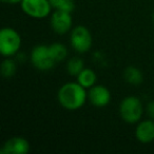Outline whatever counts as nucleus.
<instances>
[{"label": "nucleus", "instance_id": "39448f33", "mask_svg": "<svg viewBox=\"0 0 154 154\" xmlns=\"http://www.w3.org/2000/svg\"><path fill=\"white\" fill-rule=\"evenodd\" d=\"M22 12L34 19H42L51 15L52 5L49 0H22L20 2Z\"/></svg>", "mask_w": 154, "mask_h": 154}, {"label": "nucleus", "instance_id": "dca6fc26", "mask_svg": "<svg viewBox=\"0 0 154 154\" xmlns=\"http://www.w3.org/2000/svg\"><path fill=\"white\" fill-rule=\"evenodd\" d=\"M49 1L52 8L55 10H61L72 13L75 9L74 0H49Z\"/></svg>", "mask_w": 154, "mask_h": 154}, {"label": "nucleus", "instance_id": "6e6552de", "mask_svg": "<svg viewBox=\"0 0 154 154\" xmlns=\"http://www.w3.org/2000/svg\"><path fill=\"white\" fill-rule=\"evenodd\" d=\"M111 92L105 86L95 85L88 91V99L94 107L103 108L107 107L111 101Z\"/></svg>", "mask_w": 154, "mask_h": 154}, {"label": "nucleus", "instance_id": "4468645a", "mask_svg": "<svg viewBox=\"0 0 154 154\" xmlns=\"http://www.w3.org/2000/svg\"><path fill=\"white\" fill-rule=\"evenodd\" d=\"M0 72L5 78L13 77L17 72V64H16L15 60L12 59V57H5V59L1 62Z\"/></svg>", "mask_w": 154, "mask_h": 154}, {"label": "nucleus", "instance_id": "0eeeda50", "mask_svg": "<svg viewBox=\"0 0 154 154\" xmlns=\"http://www.w3.org/2000/svg\"><path fill=\"white\" fill-rule=\"evenodd\" d=\"M50 23H51V28L56 34H66L72 30L73 26L72 13L61 11V10H55L51 14Z\"/></svg>", "mask_w": 154, "mask_h": 154}, {"label": "nucleus", "instance_id": "f8f14e48", "mask_svg": "<svg viewBox=\"0 0 154 154\" xmlns=\"http://www.w3.org/2000/svg\"><path fill=\"white\" fill-rule=\"evenodd\" d=\"M124 78L128 84L133 85V86H138L143 84V72L136 66H128L124 71Z\"/></svg>", "mask_w": 154, "mask_h": 154}, {"label": "nucleus", "instance_id": "f03ea898", "mask_svg": "<svg viewBox=\"0 0 154 154\" xmlns=\"http://www.w3.org/2000/svg\"><path fill=\"white\" fill-rule=\"evenodd\" d=\"M119 115L125 122L130 125L140 122L143 115V106L136 96H127L119 103Z\"/></svg>", "mask_w": 154, "mask_h": 154}, {"label": "nucleus", "instance_id": "20e7f679", "mask_svg": "<svg viewBox=\"0 0 154 154\" xmlns=\"http://www.w3.org/2000/svg\"><path fill=\"white\" fill-rule=\"evenodd\" d=\"M70 43L73 50L77 53H87L90 51L93 43L91 32L85 26H76L71 30Z\"/></svg>", "mask_w": 154, "mask_h": 154}, {"label": "nucleus", "instance_id": "1a4fd4ad", "mask_svg": "<svg viewBox=\"0 0 154 154\" xmlns=\"http://www.w3.org/2000/svg\"><path fill=\"white\" fill-rule=\"evenodd\" d=\"M30 151V143L24 137H11L2 145L0 154H28Z\"/></svg>", "mask_w": 154, "mask_h": 154}, {"label": "nucleus", "instance_id": "ddd939ff", "mask_svg": "<svg viewBox=\"0 0 154 154\" xmlns=\"http://www.w3.org/2000/svg\"><path fill=\"white\" fill-rule=\"evenodd\" d=\"M49 50L51 56L55 62H62L68 57V49L61 42H53L49 45Z\"/></svg>", "mask_w": 154, "mask_h": 154}, {"label": "nucleus", "instance_id": "7ed1b4c3", "mask_svg": "<svg viewBox=\"0 0 154 154\" xmlns=\"http://www.w3.org/2000/svg\"><path fill=\"white\" fill-rule=\"evenodd\" d=\"M21 37L13 28H3L0 31V53L3 57H13L19 52Z\"/></svg>", "mask_w": 154, "mask_h": 154}, {"label": "nucleus", "instance_id": "2eb2a0df", "mask_svg": "<svg viewBox=\"0 0 154 154\" xmlns=\"http://www.w3.org/2000/svg\"><path fill=\"white\" fill-rule=\"evenodd\" d=\"M85 69V62L80 57H73L66 62V71L72 76H77Z\"/></svg>", "mask_w": 154, "mask_h": 154}, {"label": "nucleus", "instance_id": "423d86ee", "mask_svg": "<svg viewBox=\"0 0 154 154\" xmlns=\"http://www.w3.org/2000/svg\"><path fill=\"white\" fill-rule=\"evenodd\" d=\"M30 60L32 64L39 71H50L56 64L55 60L51 56L49 45H38L33 48L30 55Z\"/></svg>", "mask_w": 154, "mask_h": 154}, {"label": "nucleus", "instance_id": "6ab92c4d", "mask_svg": "<svg viewBox=\"0 0 154 154\" xmlns=\"http://www.w3.org/2000/svg\"><path fill=\"white\" fill-rule=\"evenodd\" d=\"M153 22H154V12H153Z\"/></svg>", "mask_w": 154, "mask_h": 154}, {"label": "nucleus", "instance_id": "9b49d317", "mask_svg": "<svg viewBox=\"0 0 154 154\" xmlns=\"http://www.w3.org/2000/svg\"><path fill=\"white\" fill-rule=\"evenodd\" d=\"M76 78H77V82L82 85L87 90H89L93 86H95L97 80L96 73L92 69H89V68H85L79 74L77 75Z\"/></svg>", "mask_w": 154, "mask_h": 154}, {"label": "nucleus", "instance_id": "9d476101", "mask_svg": "<svg viewBox=\"0 0 154 154\" xmlns=\"http://www.w3.org/2000/svg\"><path fill=\"white\" fill-rule=\"evenodd\" d=\"M135 137L141 143H149L154 140V119L140 120L135 128Z\"/></svg>", "mask_w": 154, "mask_h": 154}, {"label": "nucleus", "instance_id": "f257e3e1", "mask_svg": "<svg viewBox=\"0 0 154 154\" xmlns=\"http://www.w3.org/2000/svg\"><path fill=\"white\" fill-rule=\"evenodd\" d=\"M88 99L87 89L77 82L63 84L57 93V100L62 108L69 111H76L85 106Z\"/></svg>", "mask_w": 154, "mask_h": 154}, {"label": "nucleus", "instance_id": "f3484780", "mask_svg": "<svg viewBox=\"0 0 154 154\" xmlns=\"http://www.w3.org/2000/svg\"><path fill=\"white\" fill-rule=\"evenodd\" d=\"M146 111H147V114L149 115V117L154 119V100L150 101V103H148Z\"/></svg>", "mask_w": 154, "mask_h": 154}, {"label": "nucleus", "instance_id": "a211bd4d", "mask_svg": "<svg viewBox=\"0 0 154 154\" xmlns=\"http://www.w3.org/2000/svg\"><path fill=\"white\" fill-rule=\"evenodd\" d=\"M22 0H2V2L8 3V5H17V3H20Z\"/></svg>", "mask_w": 154, "mask_h": 154}]
</instances>
